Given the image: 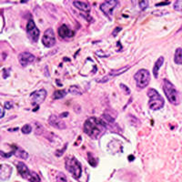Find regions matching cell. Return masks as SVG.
I'll return each mask as SVG.
<instances>
[{
    "label": "cell",
    "mask_w": 182,
    "mask_h": 182,
    "mask_svg": "<svg viewBox=\"0 0 182 182\" xmlns=\"http://www.w3.org/2000/svg\"><path fill=\"white\" fill-rule=\"evenodd\" d=\"M106 122L95 117L87 119L84 123V132L93 139L98 138L106 130Z\"/></svg>",
    "instance_id": "1"
},
{
    "label": "cell",
    "mask_w": 182,
    "mask_h": 182,
    "mask_svg": "<svg viewBox=\"0 0 182 182\" xmlns=\"http://www.w3.org/2000/svg\"><path fill=\"white\" fill-rule=\"evenodd\" d=\"M163 91L168 98V100L172 105H179V103H180L179 92L176 89L175 86L168 79L163 80Z\"/></svg>",
    "instance_id": "2"
},
{
    "label": "cell",
    "mask_w": 182,
    "mask_h": 182,
    "mask_svg": "<svg viewBox=\"0 0 182 182\" xmlns=\"http://www.w3.org/2000/svg\"><path fill=\"white\" fill-rule=\"evenodd\" d=\"M147 96L149 97L148 107L152 110H158L164 107V98L159 95L158 91L154 88H149L147 90Z\"/></svg>",
    "instance_id": "3"
},
{
    "label": "cell",
    "mask_w": 182,
    "mask_h": 182,
    "mask_svg": "<svg viewBox=\"0 0 182 182\" xmlns=\"http://www.w3.org/2000/svg\"><path fill=\"white\" fill-rule=\"evenodd\" d=\"M66 169L72 175L74 179H79L82 174V166L75 157L66 158Z\"/></svg>",
    "instance_id": "4"
},
{
    "label": "cell",
    "mask_w": 182,
    "mask_h": 182,
    "mask_svg": "<svg viewBox=\"0 0 182 182\" xmlns=\"http://www.w3.org/2000/svg\"><path fill=\"white\" fill-rule=\"evenodd\" d=\"M17 171L23 179L27 180L28 181L40 182L39 176L36 174V172H33V171H30L28 170L26 165L23 162H18L17 163Z\"/></svg>",
    "instance_id": "5"
},
{
    "label": "cell",
    "mask_w": 182,
    "mask_h": 182,
    "mask_svg": "<svg viewBox=\"0 0 182 182\" xmlns=\"http://www.w3.org/2000/svg\"><path fill=\"white\" fill-rule=\"evenodd\" d=\"M134 78L136 80L137 86L139 88H144L149 84L150 81V74L149 71L147 69H139L134 76Z\"/></svg>",
    "instance_id": "6"
},
{
    "label": "cell",
    "mask_w": 182,
    "mask_h": 182,
    "mask_svg": "<svg viewBox=\"0 0 182 182\" xmlns=\"http://www.w3.org/2000/svg\"><path fill=\"white\" fill-rule=\"evenodd\" d=\"M26 33L33 42H36L39 38V29L36 27L33 19H29L26 25Z\"/></svg>",
    "instance_id": "7"
},
{
    "label": "cell",
    "mask_w": 182,
    "mask_h": 182,
    "mask_svg": "<svg viewBox=\"0 0 182 182\" xmlns=\"http://www.w3.org/2000/svg\"><path fill=\"white\" fill-rule=\"evenodd\" d=\"M42 44L47 48H52L56 44V37L55 33L52 28H49L45 31L42 36Z\"/></svg>",
    "instance_id": "8"
},
{
    "label": "cell",
    "mask_w": 182,
    "mask_h": 182,
    "mask_svg": "<svg viewBox=\"0 0 182 182\" xmlns=\"http://www.w3.org/2000/svg\"><path fill=\"white\" fill-rule=\"evenodd\" d=\"M46 97H47V91L44 88H42V89L36 90L33 93H31L30 98L32 100V104L33 105H36L38 107L39 104L44 102Z\"/></svg>",
    "instance_id": "9"
},
{
    "label": "cell",
    "mask_w": 182,
    "mask_h": 182,
    "mask_svg": "<svg viewBox=\"0 0 182 182\" xmlns=\"http://www.w3.org/2000/svg\"><path fill=\"white\" fill-rule=\"evenodd\" d=\"M118 3H119V2H118L117 0L105 1V2H103V3L100 5L99 8H100V10L104 13V14H106V15H108L109 16H110L112 15L113 10L115 9L116 6L118 5Z\"/></svg>",
    "instance_id": "10"
},
{
    "label": "cell",
    "mask_w": 182,
    "mask_h": 182,
    "mask_svg": "<svg viewBox=\"0 0 182 182\" xmlns=\"http://www.w3.org/2000/svg\"><path fill=\"white\" fill-rule=\"evenodd\" d=\"M129 68H130V67H124V68H119V69L112 70V71H110L107 76H105L104 77H102V78H100V79H97V82H98V83H105V82H108L110 79L114 78L115 77L119 76V75H121V74H123L124 72H126V71L128 70Z\"/></svg>",
    "instance_id": "11"
},
{
    "label": "cell",
    "mask_w": 182,
    "mask_h": 182,
    "mask_svg": "<svg viewBox=\"0 0 182 182\" xmlns=\"http://www.w3.org/2000/svg\"><path fill=\"white\" fill-rule=\"evenodd\" d=\"M35 56L29 52H22L18 55V61L23 67H26L27 65L33 63L35 61Z\"/></svg>",
    "instance_id": "12"
},
{
    "label": "cell",
    "mask_w": 182,
    "mask_h": 182,
    "mask_svg": "<svg viewBox=\"0 0 182 182\" xmlns=\"http://www.w3.org/2000/svg\"><path fill=\"white\" fill-rule=\"evenodd\" d=\"M49 123L50 124V126L58 129H65L67 128L66 123L61 120L60 117H58L56 115H51L49 117Z\"/></svg>",
    "instance_id": "13"
},
{
    "label": "cell",
    "mask_w": 182,
    "mask_h": 182,
    "mask_svg": "<svg viewBox=\"0 0 182 182\" xmlns=\"http://www.w3.org/2000/svg\"><path fill=\"white\" fill-rule=\"evenodd\" d=\"M74 31L70 27H68L67 25H62L60 27L58 28V35L62 39H68L72 38L74 36Z\"/></svg>",
    "instance_id": "14"
},
{
    "label": "cell",
    "mask_w": 182,
    "mask_h": 182,
    "mask_svg": "<svg viewBox=\"0 0 182 182\" xmlns=\"http://www.w3.org/2000/svg\"><path fill=\"white\" fill-rule=\"evenodd\" d=\"M0 172H1V181L7 180L10 178V175L12 173V168L8 165L2 164L1 169H0Z\"/></svg>",
    "instance_id": "15"
},
{
    "label": "cell",
    "mask_w": 182,
    "mask_h": 182,
    "mask_svg": "<svg viewBox=\"0 0 182 182\" xmlns=\"http://www.w3.org/2000/svg\"><path fill=\"white\" fill-rule=\"evenodd\" d=\"M12 147L13 149H14V150H13L14 155L16 156L17 158H22V159H26V158H28L27 152L25 151L24 149H22L21 147H17V146L16 145H12Z\"/></svg>",
    "instance_id": "16"
},
{
    "label": "cell",
    "mask_w": 182,
    "mask_h": 182,
    "mask_svg": "<svg viewBox=\"0 0 182 182\" xmlns=\"http://www.w3.org/2000/svg\"><path fill=\"white\" fill-rule=\"evenodd\" d=\"M73 5L79 10L84 11V12H89L90 11V6L88 5V3L83 2V1H74Z\"/></svg>",
    "instance_id": "17"
},
{
    "label": "cell",
    "mask_w": 182,
    "mask_h": 182,
    "mask_svg": "<svg viewBox=\"0 0 182 182\" xmlns=\"http://www.w3.org/2000/svg\"><path fill=\"white\" fill-rule=\"evenodd\" d=\"M164 57H159L158 58V60L156 61L155 63V66L153 68V75H154V77L155 78H158V70L159 68H161V66L164 64Z\"/></svg>",
    "instance_id": "18"
},
{
    "label": "cell",
    "mask_w": 182,
    "mask_h": 182,
    "mask_svg": "<svg viewBox=\"0 0 182 182\" xmlns=\"http://www.w3.org/2000/svg\"><path fill=\"white\" fill-rule=\"evenodd\" d=\"M174 61L176 64L178 65H181L182 64V49L179 48L176 49L175 51V56H174Z\"/></svg>",
    "instance_id": "19"
},
{
    "label": "cell",
    "mask_w": 182,
    "mask_h": 182,
    "mask_svg": "<svg viewBox=\"0 0 182 182\" xmlns=\"http://www.w3.org/2000/svg\"><path fill=\"white\" fill-rule=\"evenodd\" d=\"M67 95V91L65 89L62 90H56L53 94V98L54 99H60Z\"/></svg>",
    "instance_id": "20"
},
{
    "label": "cell",
    "mask_w": 182,
    "mask_h": 182,
    "mask_svg": "<svg viewBox=\"0 0 182 182\" xmlns=\"http://www.w3.org/2000/svg\"><path fill=\"white\" fill-rule=\"evenodd\" d=\"M68 92L72 95H81L82 90L77 86H71L68 89Z\"/></svg>",
    "instance_id": "21"
},
{
    "label": "cell",
    "mask_w": 182,
    "mask_h": 182,
    "mask_svg": "<svg viewBox=\"0 0 182 182\" xmlns=\"http://www.w3.org/2000/svg\"><path fill=\"white\" fill-rule=\"evenodd\" d=\"M87 158H88V163L92 166V167H97V160L96 158H94V157L88 152V154H87Z\"/></svg>",
    "instance_id": "22"
},
{
    "label": "cell",
    "mask_w": 182,
    "mask_h": 182,
    "mask_svg": "<svg viewBox=\"0 0 182 182\" xmlns=\"http://www.w3.org/2000/svg\"><path fill=\"white\" fill-rule=\"evenodd\" d=\"M176 11H182V0H177L173 6Z\"/></svg>",
    "instance_id": "23"
},
{
    "label": "cell",
    "mask_w": 182,
    "mask_h": 182,
    "mask_svg": "<svg viewBox=\"0 0 182 182\" xmlns=\"http://www.w3.org/2000/svg\"><path fill=\"white\" fill-rule=\"evenodd\" d=\"M57 182H67V178L64 173L58 172L57 175Z\"/></svg>",
    "instance_id": "24"
},
{
    "label": "cell",
    "mask_w": 182,
    "mask_h": 182,
    "mask_svg": "<svg viewBox=\"0 0 182 182\" xmlns=\"http://www.w3.org/2000/svg\"><path fill=\"white\" fill-rule=\"evenodd\" d=\"M21 130H22V132L24 134H29L32 131V127L30 125H28V124H26L25 126L22 127Z\"/></svg>",
    "instance_id": "25"
},
{
    "label": "cell",
    "mask_w": 182,
    "mask_h": 182,
    "mask_svg": "<svg viewBox=\"0 0 182 182\" xmlns=\"http://www.w3.org/2000/svg\"><path fill=\"white\" fill-rule=\"evenodd\" d=\"M138 5H139V7H140L142 10H145L146 8L148 7L149 2H148V1H147V0H145V1H140V2L138 3Z\"/></svg>",
    "instance_id": "26"
},
{
    "label": "cell",
    "mask_w": 182,
    "mask_h": 182,
    "mask_svg": "<svg viewBox=\"0 0 182 182\" xmlns=\"http://www.w3.org/2000/svg\"><path fill=\"white\" fill-rule=\"evenodd\" d=\"M67 146H68V144H66V145L64 146V148H63V149H60V150H57V151H56V156H58V157H60L61 155L64 153V151L67 149Z\"/></svg>",
    "instance_id": "27"
},
{
    "label": "cell",
    "mask_w": 182,
    "mask_h": 182,
    "mask_svg": "<svg viewBox=\"0 0 182 182\" xmlns=\"http://www.w3.org/2000/svg\"><path fill=\"white\" fill-rule=\"evenodd\" d=\"M96 54H97L98 57H101V58H106V57H109V54H105V53H103V51L102 50H98L96 52Z\"/></svg>",
    "instance_id": "28"
},
{
    "label": "cell",
    "mask_w": 182,
    "mask_h": 182,
    "mask_svg": "<svg viewBox=\"0 0 182 182\" xmlns=\"http://www.w3.org/2000/svg\"><path fill=\"white\" fill-rule=\"evenodd\" d=\"M120 87H121L122 89L125 90V92H126L127 95H129V94H130V90H129V88H128L127 86H125L124 84H120Z\"/></svg>",
    "instance_id": "29"
},
{
    "label": "cell",
    "mask_w": 182,
    "mask_h": 182,
    "mask_svg": "<svg viewBox=\"0 0 182 182\" xmlns=\"http://www.w3.org/2000/svg\"><path fill=\"white\" fill-rule=\"evenodd\" d=\"M13 154V151L11 152H8V153H5V152H3V151H1V157H4V158H9V157H11Z\"/></svg>",
    "instance_id": "30"
},
{
    "label": "cell",
    "mask_w": 182,
    "mask_h": 182,
    "mask_svg": "<svg viewBox=\"0 0 182 182\" xmlns=\"http://www.w3.org/2000/svg\"><path fill=\"white\" fill-rule=\"evenodd\" d=\"M9 71H10V68H4L3 69V77H4V78H7L8 76H9Z\"/></svg>",
    "instance_id": "31"
},
{
    "label": "cell",
    "mask_w": 182,
    "mask_h": 182,
    "mask_svg": "<svg viewBox=\"0 0 182 182\" xmlns=\"http://www.w3.org/2000/svg\"><path fill=\"white\" fill-rule=\"evenodd\" d=\"M4 106H5V109H11L13 108V105L11 102H6Z\"/></svg>",
    "instance_id": "32"
},
{
    "label": "cell",
    "mask_w": 182,
    "mask_h": 182,
    "mask_svg": "<svg viewBox=\"0 0 182 182\" xmlns=\"http://www.w3.org/2000/svg\"><path fill=\"white\" fill-rule=\"evenodd\" d=\"M170 2H160V3H158L156 4V7H159V6H165V5H169Z\"/></svg>",
    "instance_id": "33"
},
{
    "label": "cell",
    "mask_w": 182,
    "mask_h": 182,
    "mask_svg": "<svg viewBox=\"0 0 182 182\" xmlns=\"http://www.w3.org/2000/svg\"><path fill=\"white\" fill-rule=\"evenodd\" d=\"M120 30H121L120 27H116V28H115V31L113 32V36H116V35L118 34V32H119Z\"/></svg>",
    "instance_id": "34"
},
{
    "label": "cell",
    "mask_w": 182,
    "mask_h": 182,
    "mask_svg": "<svg viewBox=\"0 0 182 182\" xmlns=\"http://www.w3.org/2000/svg\"><path fill=\"white\" fill-rule=\"evenodd\" d=\"M67 116H68V112H65V113H62V114H60V116H59V117L62 119V118H66Z\"/></svg>",
    "instance_id": "35"
},
{
    "label": "cell",
    "mask_w": 182,
    "mask_h": 182,
    "mask_svg": "<svg viewBox=\"0 0 182 182\" xmlns=\"http://www.w3.org/2000/svg\"><path fill=\"white\" fill-rule=\"evenodd\" d=\"M4 116H5V111H4V109L1 108V115H0V118H1V119H3V118H4Z\"/></svg>",
    "instance_id": "36"
},
{
    "label": "cell",
    "mask_w": 182,
    "mask_h": 182,
    "mask_svg": "<svg viewBox=\"0 0 182 182\" xmlns=\"http://www.w3.org/2000/svg\"><path fill=\"white\" fill-rule=\"evenodd\" d=\"M8 130H9V131H13V130H18V128H9Z\"/></svg>",
    "instance_id": "37"
},
{
    "label": "cell",
    "mask_w": 182,
    "mask_h": 182,
    "mask_svg": "<svg viewBox=\"0 0 182 182\" xmlns=\"http://www.w3.org/2000/svg\"><path fill=\"white\" fill-rule=\"evenodd\" d=\"M129 159H130V161H132V160L134 159L133 156H129Z\"/></svg>",
    "instance_id": "38"
}]
</instances>
